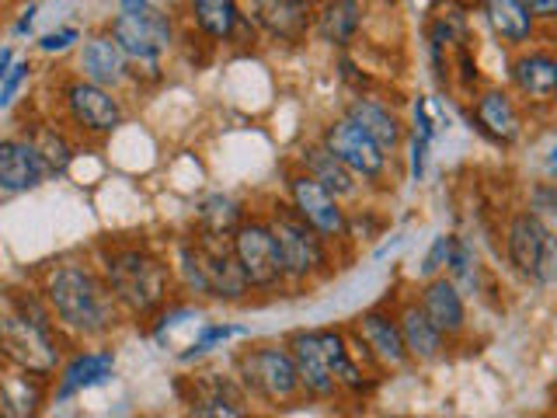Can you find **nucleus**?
<instances>
[{
    "mask_svg": "<svg viewBox=\"0 0 557 418\" xmlns=\"http://www.w3.org/2000/svg\"><path fill=\"white\" fill-rule=\"evenodd\" d=\"M418 304H422L425 318L446 335V342L460 339L467 331V296L457 290V283L446 272L425 279L422 290H418Z\"/></svg>",
    "mask_w": 557,
    "mask_h": 418,
    "instance_id": "nucleus-16",
    "label": "nucleus"
},
{
    "mask_svg": "<svg viewBox=\"0 0 557 418\" xmlns=\"http://www.w3.org/2000/svg\"><path fill=\"white\" fill-rule=\"evenodd\" d=\"M446 275L453 279V283H457V290H460L463 296L481 293V275H484V269H481V255H478V248H474V244H470L467 237H457V244H453V255H449Z\"/></svg>",
    "mask_w": 557,
    "mask_h": 418,
    "instance_id": "nucleus-32",
    "label": "nucleus"
},
{
    "mask_svg": "<svg viewBox=\"0 0 557 418\" xmlns=\"http://www.w3.org/2000/svg\"><path fill=\"white\" fill-rule=\"evenodd\" d=\"M178 275L182 283L196 293V296H209V300H226L237 304L251 293L248 275H244L240 261L234 255L231 237L223 234H209L199 231L196 237H185L178 244Z\"/></svg>",
    "mask_w": 557,
    "mask_h": 418,
    "instance_id": "nucleus-2",
    "label": "nucleus"
},
{
    "mask_svg": "<svg viewBox=\"0 0 557 418\" xmlns=\"http://www.w3.org/2000/svg\"><path fill=\"white\" fill-rule=\"evenodd\" d=\"M191 25L213 42H237V35L255 32L251 17L240 11V0H188Z\"/></svg>",
    "mask_w": 557,
    "mask_h": 418,
    "instance_id": "nucleus-21",
    "label": "nucleus"
},
{
    "mask_svg": "<svg viewBox=\"0 0 557 418\" xmlns=\"http://www.w3.org/2000/svg\"><path fill=\"white\" fill-rule=\"evenodd\" d=\"M248 17L272 42L296 46L313 28V0H251Z\"/></svg>",
    "mask_w": 557,
    "mask_h": 418,
    "instance_id": "nucleus-13",
    "label": "nucleus"
},
{
    "mask_svg": "<svg viewBox=\"0 0 557 418\" xmlns=\"http://www.w3.org/2000/svg\"><path fill=\"white\" fill-rule=\"evenodd\" d=\"M289 353L296 359V373H300V388H304V397H313V401H335L342 394L335 373H331L327 366V356L318 342V328H304V331H293L289 335Z\"/></svg>",
    "mask_w": 557,
    "mask_h": 418,
    "instance_id": "nucleus-15",
    "label": "nucleus"
},
{
    "mask_svg": "<svg viewBox=\"0 0 557 418\" xmlns=\"http://www.w3.org/2000/svg\"><path fill=\"white\" fill-rule=\"evenodd\" d=\"M81 70L87 81H95L101 87H119L129 81V57L122 52V46L112 39V32L91 35L81 49Z\"/></svg>",
    "mask_w": 557,
    "mask_h": 418,
    "instance_id": "nucleus-23",
    "label": "nucleus"
},
{
    "mask_svg": "<svg viewBox=\"0 0 557 418\" xmlns=\"http://www.w3.org/2000/svg\"><path fill=\"white\" fill-rule=\"evenodd\" d=\"M318 342L327 356V366L331 373H335L342 394H352V397H362L373 391L376 377H366L362 370V359L356 356L352 342H348L345 331H335V328H318Z\"/></svg>",
    "mask_w": 557,
    "mask_h": 418,
    "instance_id": "nucleus-20",
    "label": "nucleus"
},
{
    "mask_svg": "<svg viewBox=\"0 0 557 418\" xmlns=\"http://www.w3.org/2000/svg\"><path fill=\"white\" fill-rule=\"evenodd\" d=\"M362 28V0H321L313 11V32L327 46H352Z\"/></svg>",
    "mask_w": 557,
    "mask_h": 418,
    "instance_id": "nucleus-29",
    "label": "nucleus"
},
{
    "mask_svg": "<svg viewBox=\"0 0 557 418\" xmlns=\"http://www.w3.org/2000/svg\"><path fill=\"white\" fill-rule=\"evenodd\" d=\"M81 42V32L77 28H60V32H46L39 39V49L42 52H66Z\"/></svg>",
    "mask_w": 557,
    "mask_h": 418,
    "instance_id": "nucleus-40",
    "label": "nucleus"
},
{
    "mask_svg": "<svg viewBox=\"0 0 557 418\" xmlns=\"http://www.w3.org/2000/svg\"><path fill=\"white\" fill-rule=\"evenodd\" d=\"M234 255L240 261L244 275H248L251 290L272 293L286 286V269H283V255H278V244L269 220H248L244 217L240 226L231 234Z\"/></svg>",
    "mask_w": 557,
    "mask_h": 418,
    "instance_id": "nucleus-7",
    "label": "nucleus"
},
{
    "mask_svg": "<svg viewBox=\"0 0 557 418\" xmlns=\"http://www.w3.org/2000/svg\"><path fill=\"white\" fill-rule=\"evenodd\" d=\"M237 380L244 383L248 397L261 401V405H293L304 397L300 373H296V359L289 345H255L244 348L237 356Z\"/></svg>",
    "mask_w": 557,
    "mask_h": 418,
    "instance_id": "nucleus-5",
    "label": "nucleus"
},
{
    "mask_svg": "<svg viewBox=\"0 0 557 418\" xmlns=\"http://www.w3.org/2000/svg\"><path fill=\"white\" fill-rule=\"evenodd\" d=\"M429 150H432V139L411 133L408 136V157H411V179L422 182L425 179V168H429Z\"/></svg>",
    "mask_w": 557,
    "mask_h": 418,
    "instance_id": "nucleus-39",
    "label": "nucleus"
},
{
    "mask_svg": "<svg viewBox=\"0 0 557 418\" xmlns=\"http://www.w3.org/2000/svg\"><path fill=\"white\" fill-rule=\"evenodd\" d=\"M49 314V304H32V296L28 304L17 300L11 310L0 314V356L8 359V366H17V370L42 380L57 373L60 366V342Z\"/></svg>",
    "mask_w": 557,
    "mask_h": 418,
    "instance_id": "nucleus-3",
    "label": "nucleus"
},
{
    "mask_svg": "<svg viewBox=\"0 0 557 418\" xmlns=\"http://www.w3.org/2000/svg\"><path fill=\"white\" fill-rule=\"evenodd\" d=\"M196 220H199V231L231 237L240 226V220H244V209H240V202L234 196H223V192H216V196H206L199 202Z\"/></svg>",
    "mask_w": 557,
    "mask_h": 418,
    "instance_id": "nucleus-31",
    "label": "nucleus"
},
{
    "mask_svg": "<svg viewBox=\"0 0 557 418\" xmlns=\"http://www.w3.org/2000/svg\"><path fill=\"white\" fill-rule=\"evenodd\" d=\"M269 226L275 234L278 255H283V269H286V283H310L327 272L331 258H327V237L318 234L313 226L296 213L289 202H275L269 213Z\"/></svg>",
    "mask_w": 557,
    "mask_h": 418,
    "instance_id": "nucleus-6",
    "label": "nucleus"
},
{
    "mask_svg": "<svg viewBox=\"0 0 557 418\" xmlns=\"http://www.w3.org/2000/svg\"><path fill=\"white\" fill-rule=\"evenodd\" d=\"M28 74H32V63H28V60L11 63L8 77L0 81V109H11V104H14V95L22 91V84L28 81Z\"/></svg>",
    "mask_w": 557,
    "mask_h": 418,
    "instance_id": "nucleus-38",
    "label": "nucleus"
},
{
    "mask_svg": "<svg viewBox=\"0 0 557 418\" xmlns=\"http://www.w3.org/2000/svg\"><path fill=\"white\" fill-rule=\"evenodd\" d=\"M39 405H42V377L17 370V366L0 370V415L25 418L39 411Z\"/></svg>",
    "mask_w": 557,
    "mask_h": 418,
    "instance_id": "nucleus-30",
    "label": "nucleus"
},
{
    "mask_svg": "<svg viewBox=\"0 0 557 418\" xmlns=\"http://www.w3.org/2000/svg\"><path fill=\"white\" fill-rule=\"evenodd\" d=\"M240 335H248V331L237 328V324H202V331L196 335V342L188 345V353H182V359L191 362V359H199L206 353H213L216 345L231 342V339H240Z\"/></svg>",
    "mask_w": 557,
    "mask_h": 418,
    "instance_id": "nucleus-33",
    "label": "nucleus"
},
{
    "mask_svg": "<svg viewBox=\"0 0 557 418\" xmlns=\"http://www.w3.org/2000/svg\"><path fill=\"white\" fill-rule=\"evenodd\" d=\"M300 168L310 174V179H318L327 192H335L338 199H356L359 196V179L352 171L345 168V161L338 153H331L321 139L318 144H307L300 150Z\"/></svg>",
    "mask_w": 557,
    "mask_h": 418,
    "instance_id": "nucleus-28",
    "label": "nucleus"
},
{
    "mask_svg": "<svg viewBox=\"0 0 557 418\" xmlns=\"http://www.w3.org/2000/svg\"><path fill=\"white\" fill-rule=\"evenodd\" d=\"M509 77L516 91L533 101L547 104L557 101V57L547 49H522L509 66Z\"/></svg>",
    "mask_w": 557,
    "mask_h": 418,
    "instance_id": "nucleus-18",
    "label": "nucleus"
},
{
    "mask_svg": "<svg viewBox=\"0 0 557 418\" xmlns=\"http://www.w3.org/2000/svg\"><path fill=\"white\" fill-rule=\"evenodd\" d=\"M35 14H39V4H28V8L22 11V17H17L14 35H25V32L32 28V22H35Z\"/></svg>",
    "mask_w": 557,
    "mask_h": 418,
    "instance_id": "nucleus-43",
    "label": "nucleus"
},
{
    "mask_svg": "<svg viewBox=\"0 0 557 418\" xmlns=\"http://www.w3.org/2000/svg\"><path fill=\"white\" fill-rule=\"evenodd\" d=\"M286 188H289V206L313 226V231L324 234L327 241L348 237V213L335 192H327L318 179H310L304 168L289 174Z\"/></svg>",
    "mask_w": 557,
    "mask_h": 418,
    "instance_id": "nucleus-11",
    "label": "nucleus"
},
{
    "mask_svg": "<svg viewBox=\"0 0 557 418\" xmlns=\"http://www.w3.org/2000/svg\"><path fill=\"white\" fill-rule=\"evenodd\" d=\"M530 213H536L540 220H544L550 231H557V179L550 182H536L530 188Z\"/></svg>",
    "mask_w": 557,
    "mask_h": 418,
    "instance_id": "nucleus-34",
    "label": "nucleus"
},
{
    "mask_svg": "<svg viewBox=\"0 0 557 418\" xmlns=\"http://www.w3.org/2000/svg\"><path fill=\"white\" fill-rule=\"evenodd\" d=\"M35 147L42 150V157H46V164H49L52 174H63L70 168V161H74V150H70V144H66L60 133H49L46 130L39 139H35Z\"/></svg>",
    "mask_w": 557,
    "mask_h": 418,
    "instance_id": "nucleus-36",
    "label": "nucleus"
},
{
    "mask_svg": "<svg viewBox=\"0 0 557 418\" xmlns=\"http://www.w3.org/2000/svg\"><path fill=\"white\" fill-rule=\"evenodd\" d=\"M530 283H536V286H557V231H547Z\"/></svg>",
    "mask_w": 557,
    "mask_h": 418,
    "instance_id": "nucleus-37",
    "label": "nucleus"
},
{
    "mask_svg": "<svg viewBox=\"0 0 557 418\" xmlns=\"http://www.w3.org/2000/svg\"><path fill=\"white\" fill-rule=\"evenodd\" d=\"M63 101H66V112L70 119L77 122L84 133H115L122 122H126V112H122V101L112 95V87H101L95 81H70L63 87Z\"/></svg>",
    "mask_w": 557,
    "mask_h": 418,
    "instance_id": "nucleus-12",
    "label": "nucleus"
},
{
    "mask_svg": "<svg viewBox=\"0 0 557 418\" xmlns=\"http://www.w3.org/2000/svg\"><path fill=\"white\" fill-rule=\"evenodd\" d=\"M414 133L425 136V139H435V122H432V112H429V98H414Z\"/></svg>",
    "mask_w": 557,
    "mask_h": 418,
    "instance_id": "nucleus-41",
    "label": "nucleus"
},
{
    "mask_svg": "<svg viewBox=\"0 0 557 418\" xmlns=\"http://www.w3.org/2000/svg\"><path fill=\"white\" fill-rule=\"evenodd\" d=\"M11 63H14V52L11 49H0V81L8 77V70H11Z\"/></svg>",
    "mask_w": 557,
    "mask_h": 418,
    "instance_id": "nucleus-44",
    "label": "nucleus"
},
{
    "mask_svg": "<svg viewBox=\"0 0 557 418\" xmlns=\"http://www.w3.org/2000/svg\"><path fill=\"white\" fill-rule=\"evenodd\" d=\"M547 231L550 226L536 213H530V209H519V213L509 217V226H505V255H509V266L519 275H527V279L533 275Z\"/></svg>",
    "mask_w": 557,
    "mask_h": 418,
    "instance_id": "nucleus-22",
    "label": "nucleus"
},
{
    "mask_svg": "<svg viewBox=\"0 0 557 418\" xmlns=\"http://www.w3.org/2000/svg\"><path fill=\"white\" fill-rule=\"evenodd\" d=\"M150 8V0H119V11H144Z\"/></svg>",
    "mask_w": 557,
    "mask_h": 418,
    "instance_id": "nucleus-45",
    "label": "nucleus"
},
{
    "mask_svg": "<svg viewBox=\"0 0 557 418\" xmlns=\"http://www.w3.org/2000/svg\"><path fill=\"white\" fill-rule=\"evenodd\" d=\"M49 174L52 171L42 150L35 147V139H0V192L4 196H22V192L39 188Z\"/></svg>",
    "mask_w": 557,
    "mask_h": 418,
    "instance_id": "nucleus-14",
    "label": "nucleus"
},
{
    "mask_svg": "<svg viewBox=\"0 0 557 418\" xmlns=\"http://www.w3.org/2000/svg\"><path fill=\"white\" fill-rule=\"evenodd\" d=\"M46 304L66 331L84 339H101L119 324V300L112 286L81 261H66L49 272Z\"/></svg>",
    "mask_w": 557,
    "mask_h": 418,
    "instance_id": "nucleus-1",
    "label": "nucleus"
},
{
    "mask_svg": "<svg viewBox=\"0 0 557 418\" xmlns=\"http://www.w3.org/2000/svg\"><path fill=\"white\" fill-rule=\"evenodd\" d=\"M104 283L112 286L119 307L129 314H153L168 304L171 269L150 248H109L104 251Z\"/></svg>",
    "mask_w": 557,
    "mask_h": 418,
    "instance_id": "nucleus-4",
    "label": "nucleus"
},
{
    "mask_svg": "<svg viewBox=\"0 0 557 418\" xmlns=\"http://www.w3.org/2000/svg\"><path fill=\"white\" fill-rule=\"evenodd\" d=\"M547 174H550V179H557V147H550V153H547Z\"/></svg>",
    "mask_w": 557,
    "mask_h": 418,
    "instance_id": "nucleus-46",
    "label": "nucleus"
},
{
    "mask_svg": "<svg viewBox=\"0 0 557 418\" xmlns=\"http://www.w3.org/2000/svg\"><path fill=\"white\" fill-rule=\"evenodd\" d=\"M321 144L331 150V153H338L345 168L356 174L359 182L366 185H376L387 179V171H391V153H383L370 136H366L352 119L348 115H338V119H331L324 133H321Z\"/></svg>",
    "mask_w": 557,
    "mask_h": 418,
    "instance_id": "nucleus-10",
    "label": "nucleus"
},
{
    "mask_svg": "<svg viewBox=\"0 0 557 418\" xmlns=\"http://www.w3.org/2000/svg\"><path fill=\"white\" fill-rule=\"evenodd\" d=\"M191 415H244L248 411V391H244L240 380L220 377V373H206L196 383V394L188 397Z\"/></svg>",
    "mask_w": 557,
    "mask_h": 418,
    "instance_id": "nucleus-26",
    "label": "nucleus"
},
{
    "mask_svg": "<svg viewBox=\"0 0 557 418\" xmlns=\"http://www.w3.org/2000/svg\"><path fill=\"white\" fill-rule=\"evenodd\" d=\"M453 244H457V234H440L432 241V248L425 251L422 266H418V279H432V275H443L449 266V255H453Z\"/></svg>",
    "mask_w": 557,
    "mask_h": 418,
    "instance_id": "nucleus-35",
    "label": "nucleus"
},
{
    "mask_svg": "<svg viewBox=\"0 0 557 418\" xmlns=\"http://www.w3.org/2000/svg\"><path fill=\"white\" fill-rule=\"evenodd\" d=\"M115 373V356L109 353V348H101V353H77L74 359H70L63 370H60V388H57V401L63 405V401L77 397L84 391L91 388H101V383H109Z\"/></svg>",
    "mask_w": 557,
    "mask_h": 418,
    "instance_id": "nucleus-27",
    "label": "nucleus"
},
{
    "mask_svg": "<svg viewBox=\"0 0 557 418\" xmlns=\"http://www.w3.org/2000/svg\"><path fill=\"white\" fill-rule=\"evenodd\" d=\"M470 119L478 122V130L487 139H495L502 147H512L522 136L519 104L512 101V95L505 91V87H484V91H478L474 104H470Z\"/></svg>",
    "mask_w": 557,
    "mask_h": 418,
    "instance_id": "nucleus-17",
    "label": "nucleus"
},
{
    "mask_svg": "<svg viewBox=\"0 0 557 418\" xmlns=\"http://www.w3.org/2000/svg\"><path fill=\"white\" fill-rule=\"evenodd\" d=\"M112 39L122 46V52L129 57V63H144L157 70L164 52L174 46V25L164 11L144 8V11H119L112 17Z\"/></svg>",
    "mask_w": 557,
    "mask_h": 418,
    "instance_id": "nucleus-8",
    "label": "nucleus"
},
{
    "mask_svg": "<svg viewBox=\"0 0 557 418\" xmlns=\"http://www.w3.org/2000/svg\"><path fill=\"white\" fill-rule=\"evenodd\" d=\"M397 324H400V339H405V348H408L411 362H435L446 353V335L425 318V310H422V304H418V296H414V300L400 304Z\"/></svg>",
    "mask_w": 557,
    "mask_h": 418,
    "instance_id": "nucleus-24",
    "label": "nucleus"
},
{
    "mask_svg": "<svg viewBox=\"0 0 557 418\" xmlns=\"http://www.w3.org/2000/svg\"><path fill=\"white\" fill-rule=\"evenodd\" d=\"M352 348L356 356L366 359L373 370H405L411 362L405 339H400V324H397V314L373 307L356 318L352 324Z\"/></svg>",
    "mask_w": 557,
    "mask_h": 418,
    "instance_id": "nucleus-9",
    "label": "nucleus"
},
{
    "mask_svg": "<svg viewBox=\"0 0 557 418\" xmlns=\"http://www.w3.org/2000/svg\"><path fill=\"white\" fill-rule=\"evenodd\" d=\"M536 22H557V0H522Z\"/></svg>",
    "mask_w": 557,
    "mask_h": 418,
    "instance_id": "nucleus-42",
    "label": "nucleus"
},
{
    "mask_svg": "<svg viewBox=\"0 0 557 418\" xmlns=\"http://www.w3.org/2000/svg\"><path fill=\"white\" fill-rule=\"evenodd\" d=\"M481 14L498 42L522 49L533 42L536 17L522 0H481Z\"/></svg>",
    "mask_w": 557,
    "mask_h": 418,
    "instance_id": "nucleus-25",
    "label": "nucleus"
},
{
    "mask_svg": "<svg viewBox=\"0 0 557 418\" xmlns=\"http://www.w3.org/2000/svg\"><path fill=\"white\" fill-rule=\"evenodd\" d=\"M345 115L352 119L383 153L394 157L400 147H405L408 130H405V122H400V115L391 109V104H383L376 98H352V101H348Z\"/></svg>",
    "mask_w": 557,
    "mask_h": 418,
    "instance_id": "nucleus-19",
    "label": "nucleus"
}]
</instances>
